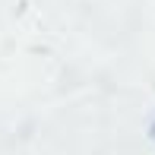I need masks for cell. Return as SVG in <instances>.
<instances>
[{
    "label": "cell",
    "instance_id": "6da1fadb",
    "mask_svg": "<svg viewBox=\"0 0 155 155\" xmlns=\"http://www.w3.org/2000/svg\"><path fill=\"white\" fill-rule=\"evenodd\" d=\"M149 130H152V139H155V120H152V127H149Z\"/></svg>",
    "mask_w": 155,
    "mask_h": 155
}]
</instances>
